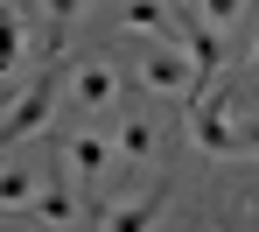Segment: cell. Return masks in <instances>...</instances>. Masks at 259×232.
<instances>
[{
    "label": "cell",
    "instance_id": "1",
    "mask_svg": "<svg viewBox=\"0 0 259 232\" xmlns=\"http://www.w3.org/2000/svg\"><path fill=\"white\" fill-rule=\"evenodd\" d=\"M49 113H56V71H49V78H35L21 98H7V113H0V155H7V148H21L28 134H42Z\"/></svg>",
    "mask_w": 259,
    "mask_h": 232
},
{
    "label": "cell",
    "instance_id": "2",
    "mask_svg": "<svg viewBox=\"0 0 259 232\" xmlns=\"http://www.w3.org/2000/svg\"><path fill=\"white\" fill-rule=\"evenodd\" d=\"M133 85L140 92H154V98H182V92H196L203 78H196V63H189V49H147L140 56V71H133Z\"/></svg>",
    "mask_w": 259,
    "mask_h": 232
},
{
    "label": "cell",
    "instance_id": "3",
    "mask_svg": "<svg viewBox=\"0 0 259 232\" xmlns=\"http://www.w3.org/2000/svg\"><path fill=\"white\" fill-rule=\"evenodd\" d=\"M189 141L203 155H238V127H231V98L224 92H196L189 106Z\"/></svg>",
    "mask_w": 259,
    "mask_h": 232
},
{
    "label": "cell",
    "instance_id": "4",
    "mask_svg": "<svg viewBox=\"0 0 259 232\" xmlns=\"http://www.w3.org/2000/svg\"><path fill=\"white\" fill-rule=\"evenodd\" d=\"M63 98L84 106V113H105V106H119V71H112L105 56H91V63H77V71L63 78Z\"/></svg>",
    "mask_w": 259,
    "mask_h": 232
},
{
    "label": "cell",
    "instance_id": "5",
    "mask_svg": "<svg viewBox=\"0 0 259 232\" xmlns=\"http://www.w3.org/2000/svg\"><path fill=\"white\" fill-rule=\"evenodd\" d=\"M63 162H70V176H84V183H98L112 162H119V141H105L98 127H84V134L63 141Z\"/></svg>",
    "mask_w": 259,
    "mask_h": 232
},
{
    "label": "cell",
    "instance_id": "6",
    "mask_svg": "<svg viewBox=\"0 0 259 232\" xmlns=\"http://www.w3.org/2000/svg\"><path fill=\"white\" fill-rule=\"evenodd\" d=\"M119 21H126L133 36H147V43H175V14H168V0H119Z\"/></svg>",
    "mask_w": 259,
    "mask_h": 232
},
{
    "label": "cell",
    "instance_id": "7",
    "mask_svg": "<svg viewBox=\"0 0 259 232\" xmlns=\"http://www.w3.org/2000/svg\"><path fill=\"white\" fill-rule=\"evenodd\" d=\"M35 190H42L35 162H0V211H28Z\"/></svg>",
    "mask_w": 259,
    "mask_h": 232
},
{
    "label": "cell",
    "instance_id": "8",
    "mask_svg": "<svg viewBox=\"0 0 259 232\" xmlns=\"http://www.w3.org/2000/svg\"><path fill=\"white\" fill-rule=\"evenodd\" d=\"M21 56H28V36H21V7H14V0H0V78H14V71H21Z\"/></svg>",
    "mask_w": 259,
    "mask_h": 232
},
{
    "label": "cell",
    "instance_id": "9",
    "mask_svg": "<svg viewBox=\"0 0 259 232\" xmlns=\"http://www.w3.org/2000/svg\"><path fill=\"white\" fill-rule=\"evenodd\" d=\"M182 49H189V63H196V78L210 85V78H217V56H224V49H217V28H210V21H196V28H182ZM203 85H196V92H203Z\"/></svg>",
    "mask_w": 259,
    "mask_h": 232
},
{
    "label": "cell",
    "instance_id": "10",
    "mask_svg": "<svg viewBox=\"0 0 259 232\" xmlns=\"http://www.w3.org/2000/svg\"><path fill=\"white\" fill-rule=\"evenodd\" d=\"M42 7H49V49H42V56L56 63V56H63V43H70V21L84 14L91 0H42Z\"/></svg>",
    "mask_w": 259,
    "mask_h": 232
},
{
    "label": "cell",
    "instance_id": "11",
    "mask_svg": "<svg viewBox=\"0 0 259 232\" xmlns=\"http://www.w3.org/2000/svg\"><path fill=\"white\" fill-rule=\"evenodd\" d=\"M28 218H42V225H70L77 204H70V190H63V183H42V190H35V204H28Z\"/></svg>",
    "mask_w": 259,
    "mask_h": 232
},
{
    "label": "cell",
    "instance_id": "12",
    "mask_svg": "<svg viewBox=\"0 0 259 232\" xmlns=\"http://www.w3.org/2000/svg\"><path fill=\"white\" fill-rule=\"evenodd\" d=\"M119 162H147L154 155V120H140V113H126V127H119Z\"/></svg>",
    "mask_w": 259,
    "mask_h": 232
},
{
    "label": "cell",
    "instance_id": "13",
    "mask_svg": "<svg viewBox=\"0 0 259 232\" xmlns=\"http://www.w3.org/2000/svg\"><path fill=\"white\" fill-rule=\"evenodd\" d=\"M98 225H154V197H147V204H112V211H98Z\"/></svg>",
    "mask_w": 259,
    "mask_h": 232
},
{
    "label": "cell",
    "instance_id": "14",
    "mask_svg": "<svg viewBox=\"0 0 259 232\" xmlns=\"http://www.w3.org/2000/svg\"><path fill=\"white\" fill-rule=\"evenodd\" d=\"M238 14H245V0H203V21H210V28H231Z\"/></svg>",
    "mask_w": 259,
    "mask_h": 232
},
{
    "label": "cell",
    "instance_id": "15",
    "mask_svg": "<svg viewBox=\"0 0 259 232\" xmlns=\"http://www.w3.org/2000/svg\"><path fill=\"white\" fill-rule=\"evenodd\" d=\"M238 155H259V120H245V127H238Z\"/></svg>",
    "mask_w": 259,
    "mask_h": 232
},
{
    "label": "cell",
    "instance_id": "16",
    "mask_svg": "<svg viewBox=\"0 0 259 232\" xmlns=\"http://www.w3.org/2000/svg\"><path fill=\"white\" fill-rule=\"evenodd\" d=\"M245 63H252V78H259V36H252V49H245Z\"/></svg>",
    "mask_w": 259,
    "mask_h": 232
}]
</instances>
